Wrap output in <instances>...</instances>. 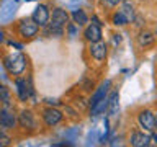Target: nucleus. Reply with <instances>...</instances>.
<instances>
[{"mask_svg": "<svg viewBox=\"0 0 157 147\" xmlns=\"http://www.w3.org/2000/svg\"><path fill=\"white\" fill-rule=\"evenodd\" d=\"M155 131H157V115H155Z\"/></svg>", "mask_w": 157, "mask_h": 147, "instance_id": "nucleus-25", "label": "nucleus"}, {"mask_svg": "<svg viewBox=\"0 0 157 147\" xmlns=\"http://www.w3.org/2000/svg\"><path fill=\"white\" fill-rule=\"evenodd\" d=\"M108 54V47L103 41H97V43H90V56L95 61H105Z\"/></svg>", "mask_w": 157, "mask_h": 147, "instance_id": "nucleus-11", "label": "nucleus"}, {"mask_svg": "<svg viewBox=\"0 0 157 147\" xmlns=\"http://www.w3.org/2000/svg\"><path fill=\"white\" fill-rule=\"evenodd\" d=\"M123 12H124V15L128 18H131L132 20V17H134V12H132V7L129 3H124V7H123Z\"/></svg>", "mask_w": 157, "mask_h": 147, "instance_id": "nucleus-22", "label": "nucleus"}, {"mask_svg": "<svg viewBox=\"0 0 157 147\" xmlns=\"http://www.w3.org/2000/svg\"><path fill=\"white\" fill-rule=\"evenodd\" d=\"M72 20H74V23L77 24V26H85V24L88 23V17H87V13L83 12L82 8H75V10H72Z\"/></svg>", "mask_w": 157, "mask_h": 147, "instance_id": "nucleus-16", "label": "nucleus"}, {"mask_svg": "<svg viewBox=\"0 0 157 147\" xmlns=\"http://www.w3.org/2000/svg\"><path fill=\"white\" fill-rule=\"evenodd\" d=\"M111 23L113 24H116V26H124V24L129 23V18L124 15V12H116V13H113V17H111Z\"/></svg>", "mask_w": 157, "mask_h": 147, "instance_id": "nucleus-18", "label": "nucleus"}, {"mask_svg": "<svg viewBox=\"0 0 157 147\" xmlns=\"http://www.w3.org/2000/svg\"><path fill=\"white\" fill-rule=\"evenodd\" d=\"M110 85H111V82L110 80H106V82H103L101 85H100V88H97L95 92H93V95H92V98H90V101H88V106H95L100 100H103V98H106V93H108V88H110Z\"/></svg>", "mask_w": 157, "mask_h": 147, "instance_id": "nucleus-13", "label": "nucleus"}, {"mask_svg": "<svg viewBox=\"0 0 157 147\" xmlns=\"http://www.w3.org/2000/svg\"><path fill=\"white\" fill-rule=\"evenodd\" d=\"M31 20L38 24L39 28L48 26V23L51 21V12H49V7H48L46 3H39L38 7L33 10Z\"/></svg>", "mask_w": 157, "mask_h": 147, "instance_id": "nucleus-3", "label": "nucleus"}, {"mask_svg": "<svg viewBox=\"0 0 157 147\" xmlns=\"http://www.w3.org/2000/svg\"><path fill=\"white\" fill-rule=\"evenodd\" d=\"M18 124H20V127H23V129H33V127L36 126V123H34V115L29 110L20 111Z\"/></svg>", "mask_w": 157, "mask_h": 147, "instance_id": "nucleus-12", "label": "nucleus"}, {"mask_svg": "<svg viewBox=\"0 0 157 147\" xmlns=\"http://www.w3.org/2000/svg\"><path fill=\"white\" fill-rule=\"evenodd\" d=\"M67 23H69V13L64 8H54L52 13H51V21L48 24H52V26H56V28L66 29Z\"/></svg>", "mask_w": 157, "mask_h": 147, "instance_id": "nucleus-8", "label": "nucleus"}, {"mask_svg": "<svg viewBox=\"0 0 157 147\" xmlns=\"http://www.w3.org/2000/svg\"><path fill=\"white\" fill-rule=\"evenodd\" d=\"M0 101L5 103V105H10V101H12V95H10V90L5 85L0 83Z\"/></svg>", "mask_w": 157, "mask_h": 147, "instance_id": "nucleus-20", "label": "nucleus"}, {"mask_svg": "<svg viewBox=\"0 0 157 147\" xmlns=\"http://www.w3.org/2000/svg\"><path fill=\"white\" fill-rule=\"evenodd\" d=\"M17 33L21 39H31L39 33V26L31 18H23L17 26Z\"/></svg>", "mask_w": 157, "mask_h": 147, "instance_id": "nucleus-2", "label": "nucleus"}, {"mask_svg": "<svg viewBox=\"0 0 157 147\" xmlns=\"http://www.w3.org/2000/svg\"><path fill=\"white\" fill-rule=\"evenodd\" d=\"M155 41V34L151 31H141L139 36H137V43H139L141 47H149L152 46Z\"/></svg>", "mask_w": 157, "mask_h": 147, "instance_id": "nucleus-15", "label": "nucleus"}, {"mask_svg": "<svg viewBox=\"0 0 157 147\" xmlns=\"http://www.w3.org/2000/svg\"><path fill=\"white\" fill-rule=\"evenodd\" d=\"M151 141L154 142V144H157V134H155V132H152V136H151Z\"/></svg>", "mask_w": 157, "mask_h": 147, "instance_id": "nucleus-24", "label": "nucleus"}, {"mask_svg": "<svg viewBox=\"0 0 157 147\" xmlns=\"http://www.w3.org/2000/svg\"><path fill=\"white\" fill-rule=\"evenodd\" d=\"M3 67L7 69L8 74H12V75H23L25 70H26V56L21 52H8L5 54L3 59Z\"/></svg>", "mask_w": 157, "mask_h": 147, "instance_id": "nucleus-1", "label": "nucleus"}, {"mask_svg": "<svg viewBox=\"0 0 157 147\" xmlns=\"http://www.w3.org/2000/svg\"><path fill=\"white\" fill-rule=\"evenodd\" d=\"M105 5H108V7H116V5L121 3V0H101Z\"/></svg>", "mask_w": 157, "mask_h": 147, "instance_id": "nucleus-23", "label": "nucleus"}, {"mask_svg": "<svg viewBox=\"0 0 157 147\" xmlns=\"http://www.w3.org/2000/svg\"><path fill=\"white\" fill-rule=\"evenodd\" d=\"M17 115L10 110L8 105H5L3 108H0V129H5V131H12L17 127Z\"/></svg>", "mask_w": 157, "mask_h": 147, "instance_id": "nucleus-4", "label": "nucleus"}, {"mask_svg": "<svg viewBox=\"0 0 157 147\" xmlns=\"http://www.w3.org/2000/svg\"><path fill=\"white\" fill-rule=\"evenodd\" d=\"M137 123L142 127V131L154 132L155 131V115L151 110H141L137 115Z\"/></svg>", "mask_w": 157, "mask_h": 147, "instance_id": "nucleus-5", "label": "nucleus"}, {"mask_svg": "<svg viewBox=\"0 0 157 147\" xmlns=\"http://www.w3.org/2000/svg\"><path fill=\"white\" fill-rule=\"evenodd\" d=\"M129 144L132 147H147L151 144V136H147L144 131H132L129 136Z\"/></svg>", "mask_w": 157, "mask_h": 147, "instance_id": "nucleus-10", "label": "nucleus"}, {"mask_svg": "<svg viewBox=\"0 0 157 147\" xmlns=\"http://www.w3.org/2000/svg\"><path fill=\"white\" fill-rule=\"evenodd\" d=\"M10 144V137L5 134V129H0V147L8 145Z\"/></svg>", "mask_w": 157, "mask_h": 147, "instance_id": "nucleus-21", "label": "nucleus"}, {"mask_svg": "<svg viewBox=\"0 0 157 147\" xmlns=\"http://www.w3.org/2000/svg\"><path fill=\"white\" fill-rule=\"evenodd\" d=\"M83 38H85L88 43L101 41V38H103V33H101V23L98 21L97 18H93V23H90V24H88V26L85 28V31H83Z\"/></svg>", "mask_w": 157, "mask_h": 147, "instance_id": "nucleus-6", "label": "nucleus"}, {"mask_svg": "<svg viewBox=\"0 0 157 147\" xmlns=\"http://www.w3.org/2000/svg\"><path fill=\"white\" fill-rule=\"evenodd\" d=\"M15 10H17V3L5 2L3 8L0 10V21H8V20H12L13 15H15Z\"/></svg>", "mask_w": 157, "mask_h": 147, "instance_id": "nucleus-14", "label": "nucleus"}, {"mask_svg": "<svg viewBox=\"0 0 157 147\" xmlns=\"http://www.w3.org/2000/svg\"><path fill=\"white\" fill-rule=\"evenodd\" d=\"M106 108H108V98H103V100H100L95 106H92V116L100 115V113H103L106 110Z\"/></svg>", "mask_w": 157, "mask_h": 147, "instance_id": "nucleus-19", "label": "nucleus"}, {"mask_svg": "<svg viewBox=\"0 0 157 147\" xmlns=\"http://www.w3.org/2000/svg\"><path fill=\"white\" fill-rule=\"evenodd\" d=\"M154 34H155V39H157V26H155V31H154Z\"/></svg>", "mask_w": 157, "mask_h": 147, "instance_id": "nucleus-26", "label": "nucleus"}, {"mask_svg": "<svg viewBox=\"0 0 157 147\" xmlns=\"http://www.w3.org/2000/svg\"><path fill=\"white\" fill-rule=\"evenodd\" d=\"M41 118H43L44 124L49 126V127H52V126H57L59 123L62 121L64 115H62V111H59V110H57V108L49 106V108H44V110H43Z\"/></svg>", "mask_w": 157, "mask_h": 147, "instance_id": "nucleus-7", "label": "nucleus"}, {"mask_svg": "<svg viewBox=\"0 0 157 147\" xmlns=\"http://www.w3.org/2000/svg\"><path fill=\"white\" fill-rule=\"evenodd\" d=\"M15 87H17V95L20 98V101H26L29 98V95L33 93V88L28 85L26 78L18 77L17 80H15Z\"/></svg>", "mask_w": 157, "mask_h": 147, "instance_id": "nucleus-9", "label": "nucleus"}, {"mask_svg": "<svg viewBox=\"0 0 157 147\" xmlns=\"http://www.w3.org/2000/svg\"><path fill=\"white\" fill-rule=\"evenodd\" d=\"M118 92H111V95L108 96V108H106V111H108V115L110 116H116V113H118V106H120V103H118Z\"/></svg>", "mask_w": 157, "mask_h": 147, "instance_id": "nucleus-17", "label": "nucleus"}]
</instances>
